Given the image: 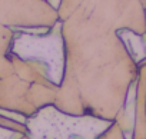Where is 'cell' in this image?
<instances>
[{
  "label": "cell",
  "mask_w": 146,
  "mask_h": 139,
  "mask_svg": "<svg viewBox=\"0 0 146 139\" xmlns=\"http://www.w3.org/2000/svg\"><path fill=\"white\" fill-rule=\"evenodd\" d=\"M59 86L56 85H43V83H30L29 88V102L36 110H40L46 106H52L56 102Z\"/></svg>",
  "instance_id": "30bf717a"
},
{
  "label": "cell",
  "mask_w": 146,
  "mask_h": 139,
  "mask_svg": "<svg viewBox=\"0 0 146 139\" xmlns=\"http://www.w3.org/2000/svg\"><path fill=\"white\" fill-rule=\"evenodd\" d=\"M30 83L19 79L16 75L0 79V109L15 110L27 118H32L37 110L29 102Z\"/></svg>",
  "instance_id": "8992f818"
},
{
  "label": "cell",
  "mask_w": 146,
  "mask_h": 139,
  "mask_svg": "<svg viewBox=\"0 0 146 139\" xmlns=\"http://www.w3.org/2000/svg\"><path fill=\"white\" fill-rule=\"evenodd\" d=\"M57 22V10L44 0H0V23L13 30L53 27Z\"/></svg>",
  "instance_id": "5b68a950"
},
{
  "label": "cell",
  "mask_w": 146,
  "mask_h": 139,
  "mask_svg": "<svg viewBox=\"0 0 146 139\" xmlns=\"http://www.w3.org/2000/svg\"><path fill=\"white\" fill-rule=\"evenodd\" d=\"M145 19H146V9H145Z\"/></svg>",
  "instance_id": "ac0fdd59"
},
{
  "label": "cell",
  "mask_w": 146,
  "mask_h": 139,
  "mask_svg": "<svg viewBox=\"0 0 146 139\" xmlns=\"http://www.w3.org/2000/svg\"><path fill=\"white\" fill-rule=\"evenodd\" d=\"M22 136H26V135H20V133H15V132H10L7 129H3L0 128V139H19Z\"/></svg>",
  "instance_id": "9a60e30c"
},
{
  "label": "cell",
  "mask_w": 146,
  "mask_h": 139,
  "mask_svg": "<svg viewBox=\"0 0 146 139\" xmlns=\"http://www.w3.org/2000/svg\"><path fill=\"white\" fill-rule=\"evenodd\" d=\"M13 75L27 83H43V85H54L52 72L46 63L36 59H23L17 55L12 53L10 56Z\"/></svg>",
  "instance_id": "52a82bcc"
},
{
  "label": "cell",
  "mask_w": 146,
  "mask_h": 139,
  "mask_svg": "<svg viewBox=\"0 0 146 139\" xmlns=\"http://www.w3.org/2000/svg\"><path fill=\"white\" fill-rule=\"evenodd\" d=\"M96 139H126V138H125L122 129H120L115 122H112L110 126H109L103 133H100Z\"/></svg>",
  "instance_id": "5bb4252c"
},
{
  "label": "cell",
  "mask_w": 146,
  "mask_h": 139,
  "mask_svg": "<svg viewBox=\"0 0 146 139\" xmlns=\"http://www.w3.org/2000/svg\"><path fill=\"white\" fill-rule=\"evenodd\" d=\"M72 16L115 32H146L145 10L139 0H83Z\"/></svg>",
  "instance_id": "3957f363"
},
{
  "label": "cell",
  "mask_w": 146,
  "mask_h": 139,
  "mask_svg": "<svg viewBox=\"0 0 146 139\" xmlns=\"http://www.w3.org/2000/svg\"><path fill=\"white\" fill-rule=\"evenodd\" d=\"M16 32L3 23H0V79L13 75V66L10 56L13 53Z\"/></svg>",
  "instance_id": "9c48e42d"
},
{
  "label": "cell",
  "mask_w": 146,
  "mask_h": 139,
  "mask_svg": "<svg viewBox=\"0 0 146 139\" xmlns=\"http://www.w3.org/2000/svg\"><path fill=\"white\" fill-rule=\"evenodd\" d=\"M13 53L23 59H36L46 63L52 72L53 83L59 86L63 79L66 62L62 22H57L50 32L43 36H32L16 32Z\"/></svg>",
  "instance_id": "277c9868"
},
{
  "label": "cell",
  "mask_w": 146,
  "mask_h": 139,
  "mask_svg": "<svg viewBox=\"0 0 146 139\" xmlns=\"http://www.w3.org/2000/svg\"><path fill=\"white\" fill-rule=\"evenodd\" d=\"M44 2H46V0H44Z\"/></svg>",
  "instance_id": "d6986e66"
},
{
  "label": "cell",
  "mask_w": 146,
  "mask_h": 139,
  "mask_svg": "<svg viewBox=\"0 0 146 139\" xmlns=\"http://www.w3.org/2000/svg\"><path fill=\"white\" fill-rule=\"evenodd\" d=\"M140 2V5H142V7H143V10L146 9V0H139Z\"/></svg>",
  "instance_id": "2e32d148"
},
{
  "label": "cell",
  "mask_w": 146,
  "mask_h": 139,
  "mask_svg": "<svg viewBox=\"0 0 146 139\" xmlns=\"http://www.w3.org/2000/svg\"><path fill=\"white\" fill-rule=\"evenodd\" d=\"M110 123L96 116L64 113L52 105L37 110L26 125L30 139H96Z\"/></svg>",
  "instance_id": "7a4b0ae2"
},
{
  "label": "cell",
  "mask_w": 146,
  "mask_h": 139,
  "mask_svg": "<svg viewBox=\"0 0 146 139\" xmlns=\"http://www.w3.org/2000/svg\"><path fill=\"white\" fill-rule=\"evenodd\" d=\"M0 128L7 129V130L15 132V133H20V135L29 136V130H27V125L26 123L13 120V119H10L7 116H3V115H0Z\"/></svg>",
  "instance_id": "4fadbf2b"
},
{
  "label": "cell",
  "mask_w": 146,
  "mask_h": 139,
  "mask_svg": "<svg viewBox=\"0 0 146 139\" xmlns=\"http://www.w3.org/2000/svg\"><path fill=\"white\" fill-rule=\"evenodd\" d=\"M62 35L66 62L54 106L113 122L137 79V63L115 30L70 16Z\"/></svg>",
  "instance_id": "6da1fadb"
},
{
  "label": "cell",
  "mask_w": 146,
  "mask_h": 139,
  "mask_svg": "<svg viewBox=\"0 0 146 139\" xmlns=\"http://www.w3.org/2000/svg\"><path fill=\"white\" fill-rule=\"evenodd\" d=\"M19 139H30L29 136H22V138H19Z\"/></svg>",
  "instance_id": "e0dca14e"
},
{
  "label": "cell",
  "mask_w": 146,
  "mask_h": 139,
  "mask_svg": "<svg viewBox=\"0 0 146 139\" xmlns=\"http://www.w3.org/2000/svg\"><path fill=\"white\" fill-rule=\"evenodd\" d=\"M82 3H83V0H62L60 6H59V10H57L59 20H60V22L67 20L73 13L76 12V9H78Z\"/></svg>",
  "instance_id": "7c38bea8"
},
{
  "label": "cell",
  "mask_w": 146,
  "mask_h": 139,
  "mask_svg": "<svg viewBox=\"0 0 146 139\" xmlns=\"http://www.w3.org/2000/svg\"><path fill=\"white\" fill-rule=\"evenodd\" d=\"M117 36L123 42L126 50L129 52L130 57L135 60V63L140 65L142 62L146 60V47L143 42V36L139 33H135L132 30L123 29L117 32Z\"/></svg>",
  "instance_id": "8fae6325"
},
{
  "label": "cell",
  "mask_w": 146,
  "mask_h": 139,
  "mask_svg": "<svg viewBox=\"0 0 146 139\" xmlns=\"http://www.w3.org/2000/svg\"><path fill=\"white\" fill-rule=\"evenodd\" d=\"M139 66L135 99V128L132 139H146V60Z\"/></svg>",
  "instance_id": "ba28073f"
}]
</instances>
